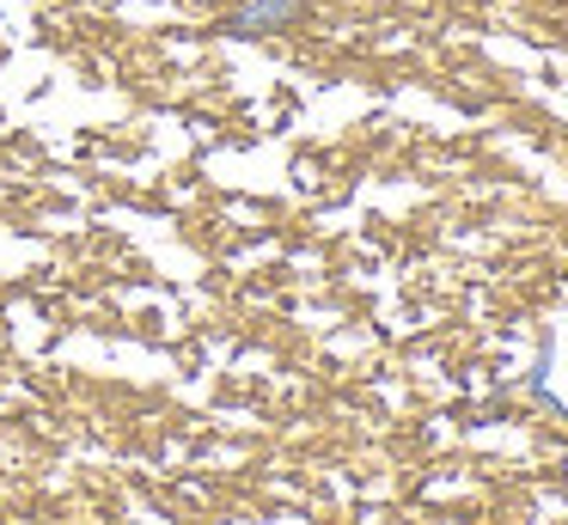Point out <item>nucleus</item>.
Masks as SVG:
<instances>
[{"mask_svg": "<svg viewBox=\"0 0 568 525\" xmlns=\"http://www.w3.org/2000/svg\"><path fill=\"white\" fill-rule=\"evenodd\" d=\"M287 12H294V0H263V7L239 12V31H257V24H270V19H287Z\"/></svg>", "mask_w": 568, "mask_h": 525, "instance_id": "nucleus-1", "label": "nucleus"}]
</instances>
